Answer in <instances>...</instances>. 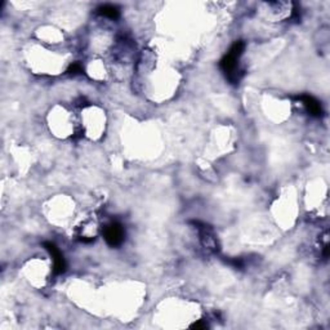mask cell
<instances>
[{"label":"cell","mask_w":330,"mask_h":330,"mask_svg":"<svg viewBox=\"0 0 330 330\" xmlns=\"http://www.w3.org/2000/svg\"><path fill=\"white\" fill-rule=\"evenodd\" d=\"M97 13L100 16L106 17V18L110 20H118L120 17V12L118 9V7L111 6V4H105V6H101L97 8Z\"/></svg>","instance_id":"5"},{"label":"cell","mask_w":330,"mask_h":330,"mask_svg":"<svg viewBox=\"0 0 330 330\" xmlns=\"http://www.w3.org/2000/svg\"><path fill=\"white\" fill-rule=\"evenodd\" d=\"M297 100L301 101V102L303 103L306 110L312 115V117L320 118L322 115L321 105H320L319 101H317L316 98L312 97V95H298Z\"/></svg>","instance_id":"4"},{"label":"cell","mask_w":330,"mask_h":330,"mask_svg":"<svg viewBox=\"0 0 330 330\" xmlns=\"http://www.w3.org/2000/svg\"><path fill=\"white\" fill-rule=\"evenodd\" d=\"M67 72L69 74H72V75H76V74H83L84 72V69H83V66L80 64H72L70 65V67L67 69Z\"/></svg>","instance_id":"6"},{"label":"cell","mask_w":330,"mask_h":330,"mask_svg":"<svg viewBox=\"0 0 330 330\" xmlns=\"http://www.w3.org/2000/svg\"><path fill=\"white\" fill-rule=\"evenodd\" d=\"M191 327H192V329H206L208 325L203 321H199V322H195L193 325H191Z\"/></svg>","instance_id":"7"},{"label":"cell","mask_w":330,"mask_h":330,"mask_svg":"<svg viewBox=\"0 0 330 330\" xmlns=\"http://www.w3.org/2000/svg\"><path fill=\"white\" fill-rule=\"evenodd\" d=\"M244 48H245V44L241 40L234 43V45L230 48L227 54L219 62V66H221L222 71L225 72L227 79L231 83H234V84L239 83L241 79V75H239L238 72V64L239 59H240L244 52Z\"/></svg>","instance_id":"1"},{"label":"cell","mask_w":330,"mask_h":330,"mask_svg":"<svg viewBox=\"0 0 330 330\" xmlns=\"http://www.w3.org/2000/svg\"><path fill=\"white\" fill-rule=\"evenodd\" d=\"M103 238H105L106 243L112 248L122 245V243L124 241L125 238V231L120 223L111 222L108 223L107 226H105L103 228Z\"/></svg>","instance_id":"2"},{"label":"cell","mask_w":330,"mask_h":330,"mask_svg":"<svg viewBox=\"0 0 330 330\" xmlns=\"http://www.w3.org/2000/svg\"><path fill=\"white\" fill-rule=\"evenodd\" d=\"M43 245L49 251L50 257L53 258V272H54V275L64 274V272L66 271V261H65L64 256H62V253L60 251V249L53 243H48V241L43 244Z\"/></svg>","instance_id":"3"}]
</instances>
